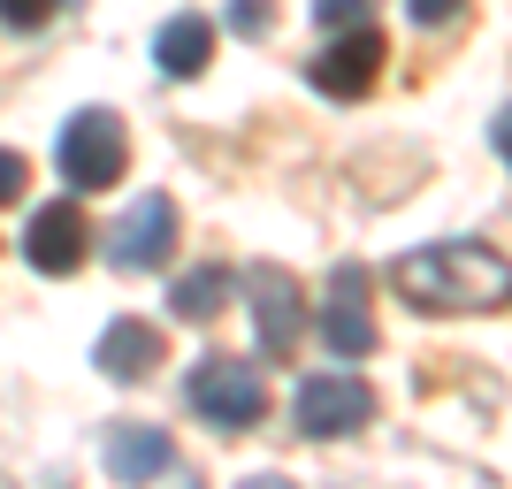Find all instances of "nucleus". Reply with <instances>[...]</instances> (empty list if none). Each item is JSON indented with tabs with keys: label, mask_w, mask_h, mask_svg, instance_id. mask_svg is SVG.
<instances>
[{
	"label": "nucleus",
	"mask_w": 512,
	"mask_h": 489,
	"mask_svg": "<svg viewBox=\"0 0 512 489\" xmlns=\"http://www.w3.org/2000/svg\"><path fill=\"white\" fill-rule=\"evenodd\" d=\"M398 298L413 314H497L512 298V260L497 245H474V237H444V245H421L390 268Z\"/></svg>",
	"instance_id": "obj_1"
},
{
	"label": "nucleus",
	"mask_w": 512,
	"mask_h": 489,
	"mask_svg": "<svg viewBox=\"0 0 512 489\" xmlns=\"http://www.w3.org/2000/svg\"><path fill=\"white\" fill-rule=\"evenodd\" d=\"M184 405H192L199 421L214 428H253L268 421V375L253 360H230V352H214V360L192 367V383H184Z\"/></svg>",
	"instance_id": "obj_2"
},
{
	"label": "nucleus",
	"mask_w": 512,
	"mask_h": 489,
	"mask_svg": "<svg viewBox=\"0 0 512 489\" xmlns=\"http://www.w3.org/2000/svg\"><path fill=\"white\" fill-rule=\"evenodd\" d=\"M54 161H62L69 192H107V184L130 169V138H123V123H115L107 107H85V115H69Z\"/></svg>",
	"instance_id": "obj_3"
},
{
	"label": "nucleus",
	"mask_w": 512,
	"mask_h": 489,
	"mask_svg": "<svg viewBox=\"0 0 512 489\" xmlns=\"http://www.w3.org/2000/svg\"><path fill=\"white\" fill-rule=\"evenodd\" d=\"M367 421H375V390L367 383H352V375H306L299 383V436L337 444V436H352Z\"/></svg>",
	"instance_id": "obj_4"
},
{
	"label": "nucleus",
	"mask_w": 512,
	"mask_h": 489,
	"mask_svg": "<svg viewBox=\"0 0 512 489\" xmlns=\"http://www.w3.org/2000/svg\"><path fill=\"white\" fill-rule=\"evenodd\" d=\"M169 253H176V199H161V192H146L107 230V260H115L123 276H146V268H161Z\"/></svg>",
	"instance_id": "obj_5"
},
{
	"label": "nucleus",
	"mask_w": 512,
	"mask_h": 489,
	"mask_svg": "<svg viewBox=\"0 0 512 489\" xmlns=\"http://www.w3.org/2000/svg\"><path fill=\"white\" fill-rule=\"evenodd\" d=\"M92 253V222L77 199H54V207L31 214V230H23V260L39 268V276H77Z\"/></svg>",
	"instance_id": "obj_6"
},
{
	"label": "nucleus",
	"mask_w": 512,
	"mask_h": 489,
	"mask_svg": "<svg viewBox=\"0 0 512 489\" xmlns=\"http://www.w3.org/2000/svg\"><path fill=\"white\" fill-rule=\"evenodd\" d=\"M321 344L337 360H360L375 352V306H367V268H337L329 298H321Z\"/></svg>",
	"instance_id": "obj_7"
},
{
	"label": "nucleus",
	"mask_w": 512,
	"mask_h": 489,
	"mask_svg": "<svg viewBox=\"0 0 512 489\" xmlns=\"http://www.w3.org/2000/svg\"><path fill=\"white\" fill-rule=\"evenodd\" d=\"M375 77H383V39H375L367 23H360V31H344L337 46H321L314 62H306V85L329 92V100H360Z\"/></svg>",
	"instance_id": "obj_8"
},
{
	"label": "nucleus",
	"mask_w": 512,
	"mask_h": 489,
	"mask_svg": "<svg viewBox=\"0 0 512 489\" xmlns=\"http://www.w3.org/2000/svg\"><path fill=\"white\" fill-rule=\"evenodd\" d=\"M245 291H253V321H260V360H291V344H299V283L283 268H253Z\"/></svg>",
	"instance_id": "obj_9"
},
{
	"label": "nucleus",
	"mask_w": 512,
	"mask_h": 489,
	"mask_svg": "<svg viewBox=\"0 0 512 489\" xmlns=\"http://www.w3.org/2000/svg\"><path fill=\"white\" fill-rule=\"evenodd\" d=\"M107 474L115 482H161V474H184V467H176V444L161 428H115L107 436Z\"/></svg>",
	"instance_id": "obj_10"
},
{
	"label": "nucleus",
	"mask_w": 512,
	"mask_h": 489,
	"mask_svg": "<svg viewBox=\"0 0 512 489\" xmlns=\"http://www.w3.org/2000/svg\"><path fill=\"white\" fill-rule=\"evenodd\" d=\"M153 360H161V329H153V321H130L123 314L100 337V375H115V383H146Z\"/></svg>",
	"instance_id": "obj_11"
},
{
	"label": "nucleus",
	"mask_w": 512,
	"mask_h": 489,
	"mask_svg": "<svg viewBox=\"0 0 512 489\" xmlns=\"http://www.w3.org/2000/svg\"><path fill=\"white\" fill-rule=\"evenodd\" d=\"M214 54V31L207 16H169L161 23V39H153V62H161V77H199Z\"/></svg>",
	"instance_id": "obj_12"
},
{
	"label": "nucleus",
	"mask_w": 512,
	"mask_h": 489,
	"mask_svg": "<svg viewBox=\"0 0 512 489\" xmlns=\"http://www.w3.org/2000/svg\"><path fill=\"white\" fill-rule=\"evenodd\" d=\"M230 291H237L230 268H192V276L169 291V306H176V321H214L222 306H230Z\"/></svg>",
	"instance_id": "obj_13"
},
{
	"label": "nucleus",
	"mask_w": 512,
	"mask_h": 489,
	"mask_svg": "<svg viewBox=\"0 0 512 489\" xmlns=\"http://www.w3.org/2000/svg\"><path fill=\"white\" fill-rule=\"evenodd\" d=\"M54 8L62 0H0V23L8 31H39V23H54Z\"/></svg>",
	"instance_id": "obj_14"
},
{
	"label": "nucleus",
	"mask_w": 512,
	"mask_h": 489,
	"mask_svg": "<svg viewBox=\"0 0 512 489\" xmlns=\"http://www.w3.org/2000/svg\"><path fill=\"white\" fill-rule=\"evenodd\" d=\"M406 16L421 23V31H444V23L467 16V0H406Z\"/></svg>",
	"instance_id": "obj_15"
},
{
	"label": "nucleus",
	"mask_w": 512,
	"mask_h": 489,
	"mask_svg": "<svg viewBox=\"0 0 512 489\" xmlns=\"http://www.w3.org/2000/svg\"><path fill=\"white\" fill-rule=\"evenodd\" d=\"M23 184H31L23 153H8V146H0V207H16V199H23Z\"/></svg>",
	"instance_id": "obj_16"
},
{
	"label": "nucleus",
	"mask_w": 512,
	"mask_h": 489,
	"mask_svg": "<svg viewBox=\"0 0 512 489\" xmlns=\"http://www.w3.org/2000/svg\"><path fill=\"white\" fill-rule=\"evenodd\" d=\"M314 16H321V23H360L367 0H314Z\"/></svg>",
	"instance_id": "obj_17"
},
{
	"label": "nucleus",
	"mask_w": 512,
	"mask_h": 489,
	"mask_svg": "<svg viewBox=\"0 0 512 489\" xmlns=\"http://www.w3.org/2000/svg\"><path fill=\"white\" fill-rule=\"evenodd\" d=\"M490 138H497V153H505V169H512V107L497 115V130H490Z\"/></svg>",
	"instance_id": "obj_18"
}]
</instances>
